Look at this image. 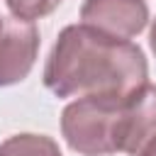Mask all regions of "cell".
I'll return each mask as SVG.
<instances>
[{
	"label": "cell",
	"mask_w": 156,
	"mask_h": 156,
	"mask_svg": "<svg viewBox=\"0 0 156 156\" xmlns=\"http://www.w3.org/2000/svg\"><path fill=\"white\" fill-rule=\"evenodd\" d=\"M146 83L149 63L139 44L83 22L58 32L44 66V85L56 98H129Z\"/></svg>",
	"instance_id": "obj_1"
},
{
	"label": "cell",
	"mask_w": 156,
	"mask_h": 156,
	"mask_svg": "<svg viewBox=\"0 0 156 156\" xmlns=\"http://www.w3.org/2000/svg\"><path fill=\"white\" fill-rule=\"evenodd\" d=\"M124 98L88 95L71 100L61 112V136L78 156L119 154V112Z\"/></svg>",
	"instance_id": "obj_2"
},
{
	"label": "cell",
	"mask_w": 156,
	"mask_h": 156,
	"mask_svg": "<svg viewBox=\"0 0 156 156\" xmlns=\"http://www.w3.org/2000/svg\"><path fill=\"white\" fill-rule=\"evenodd\" d=\"M39 29L34 22L7 20L0 32V88L22 83L39 56Z\"/></svg>",
	"instance_id": "obj_3"
},
{
	"label": "cell",
	"mask_w": 156,
	"mask_h": 156,
	"mask_svg": "<svg viewBox=\"0 0 156 156\" xmlns=\"http://www.w3.org/2000/svg\"><path fill=\"white\" fill-rule=\"evenodd\" d=\"M80 22L119 39H134L149 24L146 0H83Z\"/></svg>",
	"instance_id": "obj_4"
},
{
	"label": "cell",
	"mask_w": 156,
	"mask_h": 156,
	"mask_svg": "<svg viewBox=\"0 0 156 156\" xmlns=\"http://www.w3.org/2000/svg\"><path fill=\"white\" fill-rule=\"evenodd\" d=\"M156 136V85L146 83L122 102L119 112V154L139 156Z\"/></svg>",
	"instance_id": "obj_5"
},
{
	"label": "cell",
	"mask_w": 156,
	"mask_h": 156,
	"mask_svg": "<svg viewBox=\"0 0 156 156\" xmlns=\"http://www.w3.org/2000/svg\"><path fill=\"white\" fill-rule=\"evenodd\" d=\"M0 156H63L58 144L46 134H12L0 144Z\"/></svg>",
	"instance_id": "obj_6"
},
{
	"label": "cell",
	"mask_w": 156,
	"mask_h": 156,
	"mask_svg": "<svg viewBox=\"0 0 156 156\" xmlns=\"http://www.w3.org/2000/svg\"><path fill=\"white\" fill-rule=\"evenodd\" d=\"M63 0H5L12 17L24 22H37L46 15H51Z\"/></svg>",
	"instance_id": "obj_7"
},
{
	"label": "cell",
	"mask_w": 156,
	"mask_h": 156,
	"mask_svg": "<svg viewBox=\"0 0 156 156\" xmlns=\"http://www.w3.org/2000/svg\"><path fill=\"white\" fill-rule=\"evenodd\" d=\"M149 46H151V51H154V56H156V17H154L151 29H149Z\"/></svg>",
	"instance_id": "obj_8"
},
{
	"label": "cell",
	"mask_w": 156,
	"mask_h": 156,
	"mask_svg": "<svg viewBox=\"0 0 156 156\" xmlns=\"http://www.w3.org/2000/svg\"><path fill=\"white\" fill-rule=\"evenodd\" d=\"M139 156H156V136H154V139L144 146V151H141Z\"/></svg>",
	"instance_id": "obj_9"
},
{
	"label": "cell",
	"mask_w": 156,
	"mask_h": 156,
	"mask_svg": "<svg viewBox=\"0 0 156 156\" xmlns=\"http://www.w3.org/2000/svg\"><path fill=\"white\" fill-rule=\"evenodd\" d=\"M2 27H5V20H2V17H0V32H2Z\"/></svg>",
	"instance_id": "obj_10"
}]
</instances>
